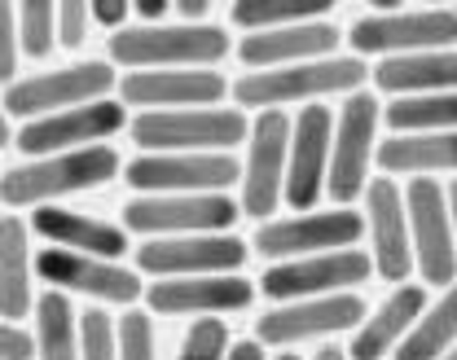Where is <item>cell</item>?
<instances>
[{"label": "cell", "mask_w": 457, "mask_h": 360, "mask_svg": "<svg viewBox=\"0 0 457 360\" xmlns=\"http://www.w3.org/2000/svg\"><path fill=\"white\" fill-rule=\"evenodd\" d=\"M114 325H119V360H159L154 316L145 307H128Z\"/></svg>", "instance_id": "34"}, {"label": "cell", "mask_w": 457, "mask_h": 360, "mask_svg": "<svg viewBox=\"0 0 457 360\" xmlns=\"http://www.w3.org/2000/svg\"><path fill=\"white\" fill-rule=\"evenodd\" d=\"M93 27V13L84 0H62L57 4V49H84Z\"/></svg>", "instance_id": "36"}, {"label": "cell", "mask_w": 457, "mask_h": 360, "mask_svg": "<svg viewBox=\"0 0 457 360\" xmlns=\"http://www.w3.org/2000/svg\"><path fill=\"white\" fill-rule=\"evenodd\" d=\"M374 88L383 97H431V93H457V49L436 53H409V58L374 61L370 70Z\"/></svg>", "instance_id": "26"}, {"label": "cell", "mask_w": 457, "mask_h": 360, "mask_svg": "<svg viewBox=\"0 0 457 360\" xmlns=\"http://www.w3.org/2000/svg\"><path fill=\"white\" fill-rule=\"evenodd\" d=\"M383 127L392 136H422V132H457V93L431 97H396L383 106Z\"/></svg>", "instance_id": "31"}, {"label": "cell", "mask_w": 457, "mask_h": 360, "mask_svg": "<svg viewBox=\"0 0 457 360\" xmlns=\"http://www.w3.org/2000/svg\"><path fill=\"white\" fill-rule=\"evenodd\" d=\"M36 277L49 286V290H62V295H84L93 303H119L123 312L132 303L145 299V282L137 268H123L114 259H93V255H75V250H57V246H45L36 255Z\"/></svg>", "instance_id": "15"}, {"label": "cell", "mask_w": 457, "mask_h": 360, "mask_svg": "<svg viewBox=\"0 0 457 360\" xmlns=\"http://www.w3.org/2000/svg\"><path fill=\"white\" fill-rule=\"evenodd\" d=\"M36 360H79V316L71 295H36Z\"/></svg>", "instance_id": "29"}, {"label": "cell", "mask_w": 457, "mask_h": 360, "mask_svg": "<svg viewBox=\"0 0 457 360\" xmlns=\"http://www.w3.org/2000/svg\"><path fill=\"white\" fill-rule=\"evenodd\" d=\"M453 9H457V4H453Z\"/></svg>", "instance_id": "48"}, {"label": "cell", "mask_w": 457, "mask_h": 360, "mask_svg": "<svg viewBox=\"0 0 457 360\" xmlns=\"http://www.w3.org/2000/svg\"><path fill=\"white\" fill-rule=\"evenodd\" d=\"M171 13L180 22H189V27H203L207 13H212V0H180V4H171Z\"/></svg>", "instance_id": "41"}, {"label": "cell", "mask_w": 457, "mask_h": 360, "mask_svg": "<svg viewBox=\"0 0 457 360\" xmlns=\"http://www.w3.org/2000/svg\"><path fill=\"white\" fill-rule=\"evenodd\" d=\"M374 277V264L361 246L352 250H330V255H308V259H286L269 264L255 290L273 303L295 299H326V295H347Z\"/></svg>", "instance_id": "12"}, {"label": "cell", "mask_w": 457, "mask_h": 360, "mask_svg": "<svg viewBox=\"0 0 457 360\" xmlns=\"http://www.w3.org/2000/svg\"><path fill=\"white\" fill-rule=\"evenodd\" d=\"M237 216L242 207L228 193H137L123 207V233H141L145 241L228 233Z\"/></svg>", "instance_id": "8"}, {"label": "cell", "mask_w": 457, "mask_h": 360, "mask_svg": "<svg viewBox=\"0 0 457 360\" xmlns=\"http://www.w3.org/2000/svg\"><path fill=\"white\" fill-rule=\"evenodd\" d=\"M111 66L128 70H216L228 58V31L216 22L189 27V22H163V27H123L114 31Z\"/></svg>", "instance_id": "3"}, {"label": "cell", "mask_w": 457, "mask_h": 360, "mask_svg": "<svg viewBox=\"0 0 457 360\" xmlns=\"http://www.w3.org/2000/svg\"><path fill=\"white\" fill-rule=\"evenodd\" d=\"M352 58H409V53H436L457 49V9L431 4V9H396V13H361L347 27Z\"/></svg>", "instance_id": "5"}, {"label": "cell", "mask_w": 457, "mask_h": 360, "mask_svg": "<svg viewBox=\"0 0 457 360\" xmlns=\"http://www.w3.org/2000/svg\"><path fill=\"white\" fill-rule=\"evenodd\" d=\"M123 172V159L114 145H88V150H71V154H49V159H27L13 163L0 176V202L9 211L22 207H57V198L111 184Z\"/></svg>", "instance_id": "2"}, {"label": "cell", "mask_w": 457, "mask_h": 360, "mask_svg": "<svg viewBox=\"0 0 457 360\" xmlns=\"http://www.w3.org/2000/svg\"><path fill=\"white\" fill-rule=\"evenodd\" d=\"M255 282L242 273H220V277H163L145 286V312L150 316H228L246 312L255 303Z\"/></svg>", "instance_id": "21"}, {"label": "cell", "mask_w": 457, "mask_h": 360, "mask_svg": "<svg viewBox=\"0 0 457 360\" xmlns=\"http://www.w3.org/2000/svg\"><path fill=\"white\" fill-rule=\"evenodd\" d=\"M365 238H370V264L374 277L404 286L413 277V241H409V216H404V189L392 176H374L365 189Z\"/></svg>", "instance_id": "19"}, {"label": "cell", "mask_w": 457, "mask_h": 360, "mask_svg": "<svg viewBox=\"0 0 457 360\" xmlns=\"http://www.w3.org/2000/svg\"><path fill=\"white\" fill-rule=\"evenodd\" d=\"M374 168L383 176L436 180L457 176V132H422V136H383Z\"/></svg>", "instance_id": "25"}, {"label": "cell", "mask_w": 457, "mask_h": 360, "mask_svg": "<svg viewBox=\"0 0 457 360\" xmlns=\"http://www.w3.org/2000/svg\"><path fill=\"white\" fill-rule=\"evenodd\" d=\"M0 360H36V334L0 316Z\"/></svg>", "instance_id": "38"}, {"label": "cell", "mask_w": 457, "mask_h": 360, "mask_svg": "<svg viewBox=\"0 0 457 360\" xmlns=\"http://www.w3.org/2000/svg\"><path fill=\"white\" fill-rule=\"evenodd\" d=\"M123 180L137 193H228L242 163L233 154H137L123 163Z\"/></svg>", "instance_id": "17"}, {"label": "cell", "mask_w": 457, "mask_h": 360, "mask_svg": "<svg viewBox=\"0 0 457 360\" xmlns=\"http://www.w3.org/2000/svg\"><path fill=\"white\" fill-rule=\"evenodd\" d=\"M378 127H383V102L370 88L343 97L335 115V141H330V176H326V198H335V207H352L356 198H365L374 180L370 168L383 141Z\"/></svg>", "instance_id": "6"}, {"label": "cell", "mask_w": 457, "mask_h": 360, "mask_svg": "<svg viewBox=\"0 0 457 360\" xmlns=\"http://www.w3.org/2000/svg\"><path fill=\"white\" fill-rule=\"evenodd\" d=\"M31 277H36L31 225H22L18 216H0V316L13 325L27 312H36Z\"/></svg>", "instance_id": "27"}, {"label": "cell", "mask_w": 457, "mask_h": 360, "mask_svg": "<svg viewBox=\"0 0 457 360\" xmlns=\"http://www.w3.org/2000/svg\"><path fill=\"white\" fill-rule=\"evenodd\" d=\"M114 93L137 115H150V110H207V106H225L228 79L220 70H128Z\"/></svg>", "instance_id": "20"}, {"label": "cell", "mask_w": 457, "mask_h": 360, "mask_svg": "<svg viewBox=\"0 0 457 360\" xmlns=\"http://www.w3.org/2000/svg\"><path fill=\"white\" fill-rule=\"evenodd\" d=\"M79 360H119V325L106 307L79 316Z\"/></svg>", "instance_id": "33"}, {"label": "cell", "mask_w": 457, "mask_h": 360, "mask_svg": "<svg viewBox=\"0 0 457 360\" xmlns=\"http://www.w3.org/2000/svg\"><path fill=\"white\" fill-rule=\"evenodd\" d=\"M246 132L251 119L237 106L150 110L128 119V136L141 154H233V145H246Z\"/></svg>", "instance_id": "4"}, {"label": "cell", "mask_w": 457, "mask_h": 360, "mask_svg": "<svg viewBox=\"0 0 457 360\" xmlns=\"http://www.w3.org/2000/svg\"><path fill=\"white\" fill-rule=\"evenodd\" d=\"M457 343V286L440 290V299L427 303V312L413 321L392 360H445Z\"/></svg>", "instance_id": "28"}, {"label": "cell", "mask_w": 457, "mask_h": 360, "mask_svg": "<svg viewBox=\"0 0 457 360\" xmlns=\"http://www.w3.org/2000/svg\"><path fill=\"white\" fill-rule=\"evenodd\" d=\"M427 286L422 282H404L396 286L387 299L378 303L356 330H352V343H347V360H387L404 343V334L413 330V321L427 312Z\"/></svg>", "instance_id": "23"}, {"label": "cell", "mask_w": 457, "mask_h": 360, "mask_svg": "<svg viewBox=\"0 0 457 360\" xmlns=\"http://www.w3.org/2000/svg\"><path fill=\"white\" fill-rule=\"evenodd\" d=\"M128 127V106L119 97L93 102V106H75L62 115L18 123L13 145L27 159H49V154H71V150H88V145H106Z\"/></svg>", "instance_id": "14"}, {"label": "cell", "mask_w": 457, "mask_h": 360, "mask_svg": "<svg viewBox=\"0 0 457 360\" xmlns=\"http://www.w3.org/2000/svg\"><path fill=\"white\" fill-rule=\"evenodd\" d=\"M225 360H264V343H255V339H237V343H228Z\"/></svg>", "instance_id": "42"}, {"label": "cell", "mask_w": 457, "mask_h": 360, "mask_svg": "<svg viewBox=\"0 0 457 360\" xmlns=\"http://www.w3.org/2000/svg\"><path fill=\"white\" fill-rule=\"evenodd\" d=\"M404 216L413 241V273L422 286L449 290L457 286V241L449 220V193L440 180H409L404 184Z\"/></svg>", "instance_id": "9"}, {"label": "cell", "mask_w": 457, "mask_h": 360, "mask_svg": "<svg viewBox=\"0 0 457 360\" xmlns=\"http://www.w3.org/2000/svg\"><path fill=\"white\" fill-rule=\"evenodd\" d=\"M330 141H335V110H330V106H303V110L290 119V159H286L282 202L295 216L317 211V202L326 198Z\"/></svg>", "instance_id": "18"}, {"label": "cell", "mask_w": 457, "mask_h": 360, "mask_svg": "<svg viewBox=\"0 0 457 360\" xmlns=\"http://www.w3.org/2000/svg\"><path fill=\"white\" fill-rule=\"evenodd\" d=\"M361 238H365V216L356 207H330V211H303V216H286V220H264L255 229L251 246L269 264H286V259L352 250Z\"/></svg>", "instance_id": "11"}, {"label": "cell", "mask_w": 457, "mask_h": 360, "mask_svg": "<svg viewBox=\"0 0 457 360\" xmlns=\"http://www.w3.org/2000/svg\"><path fill=\"white\" fill-rule=\"evenodd\" d=\"M445 193H449V220H453V241H457V176L449 180V189H445Z\"/></svg>", "instance_id": "44"}, {"label": "cell", "mask_w": 457, "mask_h": 360, "mask_svg": "<svg viewBox=\"0 0 457 360\" xmlns=\"http://www.w3.org/2000/svg\"><path fill=\"white\" fill-rule=\"evenodd\" d=\"M370 316V303L361 299L356 290L347 295H326V299H295L278 303L255 321V343L290 352L299 343L312 339H335V334H352L361 321Z\"/></svg>", "instance_id": "13"}, {"label": "cell", "mask_w": 457, "mask_h": 360, "mask_svg": "<svg viewBox=\"0 0 457 360\" xmlns=\"http://www.w3.org/2000/svg\"><path fill=\"white\" fill-rule=\"evenodd\" d=\"M0 84H18V9L0 0Z\"/></svg>", "instance_id": "37"}, {"label": "cell", "mask_w": 457, "mask_h": 360, "mask_svg": "<svg viewBox=\"0 0 457 360\" xmlns=\"http://www.w3.org/2000/svg\"><path fill=\"white\" fill-rule=\"evenodd\" d=\"M114 88H119V75H114L111 61L102 58L71 61V66L40 70V75H27V79L9 84L4 88V110H9V119L31 123V119H45V115L75 110V106L106 102Z\"/></svg>", "instance_id": "7"}, {"label": "cell", "mask_w": 457, "mask_h": 360, "mask_svg": "<svg viewBox=\"0 0 457 360\" xmlns=\"http://www.w3.org/2000/svg\"><path fill=\"white\" fill-rule=\"evenodd\" d=\"M370 84V61L335 53L321 61H299L282 70H246L228 84L237 110H286V106H326V97H352Z\"/></svg>", "instance_id": "1"}, {"label": "cell", "mask_w": 457, "mask_h": 360, "mask_svg": "<svg viewBox=\"0 0 457 360\" xmlns=\"http://www.w3.org/2000/svg\"><path fill=\"white\" fill-rule=\"evenodd\" d=\"M339 27L326 22H299V27H278V31H255L242 36L233 45L237 61L246 70H282V66H299V61H321L339 53Z\"/></svg>", "instance_id": "22"}, {"label": "cell", "mask_w": 457, "mask_h": 360, "mask_svg": "<svg viewBox=\"0 0 457 360\" xmlns=\"http://www.w3.org/2000/svg\"><path fill=\"white\" fill-rule=\"evenodd\" d=\"M228 343H233V339H228L225 321H220V316H203V321L189 325V334H185L176 360H225Z\"/></svg>", "instance_id": "35"}, {"label": "cell", "mask_w": 457, "mask_h": 360, "mask_svg": "<svg viewBox=\"0 0 457 360\" xmlns=\"http://www.w3.org/2000/svg\"><path fill=\"white\" fill-rule=\"evenodd\" d=\"M4 145H13V119H9L4 97H0V150H4Z\"/></svg>", "instance_id": "43"}, {"label": "cell", "mask_w": 457, "mask_h": 360, "mask_svg": "<svg viewBox=\"0 0 457 360\" xmlns=\"http://www.w3.org/2000/svg\"><path fill=\"white\" fill-rule=\"evenodd\" d=\"M286 159H290V115L260 110L246 132V159L237 180V207L251 220H273L286 193Z\"/></svg>", "instance_id": "10"}, {"label": "cell", "mask_w": 457, "mask_h": 360, "mask_svg": "<svg viewBox=\"0 0 457 360\" xmlns=\"http://www.w3.org/2000/svg\"><path fill=\"white\" fill-rule=\"evenodd\" d=\"M171 13V0H137L132 18H141V27H163Z\"/></svg>", "instance_id": "40"}, {"label": "cell", "mask_w": 457, "mask_h": 360, "mask_svg": "<svg viewBox=\"0 0 457 360\" xmlns=\"http://www.w3.org/2000/svg\"><path fill=\"white\" fill-rule=\"evenodd\" d=\"M445 360H457V343H453V348H449V356H445Z\"/></svg>", "instance_id": "47"}, {"label": "cell", "mask_w": 457, "mask_h": 360, "mask_svg": "<svg viewBox=\"0 0 457 360\" xmlns=\"http://www.w3.org/2000/svg\"><path fill=\"white\" fill-rule=\"evenodd\" d=\"M88 13H93V22L97 27H106V31H123V27H132L128 18H132V4L128 0H93L88 4Z\"/></svg>", "instance_id": "39"}, {"label": "cell", "mask_w": 457, "mask_h": 360, "mask_svg": "<svg viewBox=\"0 0 457 360\" xmlns=\"http://www.w3.org/2000/svg\"><path fill=\"white\" fill-rule=\"evenodd\" d=\"M312 360H347V352H339V348H321Z\"/></svg>", "instance_id": "45"}, {"label": "cell", "mask_w": 457, "mask_h": 360, "mask_svg": "<svg viewBox=\"0 0 457 360\" xmlns=\"http://www.w3.org/2000/svg\"><path fill=\"white\" fill-rule=\"evenodd\" d=\"M251 246L237 233H198V238H154L141 241L132 264L150 282L163 277H220V273H242Z\"/></svg>", "instance_id": "16"}, {"label": "cell", "mask_w": 457, "mask_h": 360, "mask_svg": "<svg viewBox=\"0 0 457 360\" xmlns=\"http://www.w3.org/2000/svg\"><path fill=\"white\" fill-rule=\"evenodd\" d=\"M31 233L57 246V250H75V255H93V259H114L123 264L128 255V233L123 225L71 211V207H36L31 211Z\"/></svg>", "instance_id": "24"}, {"label": "cell", "mask_w": 457, "mask_h": 360, "mask_svg": "<svg viewBox=\"0 0 457 360\" xmlns=\"http://www.w3.org/2000/svg\"><path fill=\"white\" fill-rule=\"evenodd\" d=\"M273 360H303V356H299V352H278Z\"/></svg>", "instance_id": "46"}, {"label": "cell", "mask_w": 457, "mask_h": 360, "mask_svg": "<svg viewBox=\"0 0 457 360\" xmlns=\"http://www.w3.org/2000/svg\"><path fill=\"white\" fill-rule=\"evenodd\" d=\"M330 9H335L330 0H237L228 4V22L242 36H255V31H278L299 22H326Z\"/></svg>", "instance_id": "30"}, {"label": "cell", "mask_w": 457, "mask_h": 360, "mask_svg": "<svg viewBox=\"0 0 457 360\" xmlns=\"http://www.w3.org/2000/svg\"><path fill=\"white\" fill-rule=\"evenodd\" d=\"M57 49V4L49 0H22L18 4V53L31 61L49 58Z\"/></svg>", "instance_id": "32"}]
</instances>
